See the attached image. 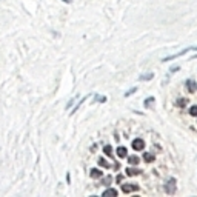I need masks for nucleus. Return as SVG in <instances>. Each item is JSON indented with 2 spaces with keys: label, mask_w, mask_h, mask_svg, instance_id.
Returning <instances> with one entry per match:
<instances>
[{
  "label": "nucleus",
  "mask_w": 197,
  "mask_h": 197,
  "mask_svg": "<svg viewBox=\"0 0 197 197\" xmlns=\"http://www.w3.org/2000/svg\"><path fill=\"white\" fill-rule=\"evenodd\" d=\"M103 151H105V154H106V155H112V149H111V146L108 145V146H105L103 148Z\"/></svg>",
  "instance_id": "nucleus-12"
},
{
  "label": "nucleus",
  "mask_w": 197,
  "mask_h": 197,
  "mask_svg": "<svg viewBox=\"0 0 197 197\" xmlns=\"http://www.w3.org/2000/svg\"><path fill=\"white\" fill-rule=\"evenodd\" d=\"M128 162H129L131 165H137V163L140 162V159H139V157H137V155H131V157H129V159H128Z\"/></svg>",
  "instance_id": "nucleus-9"
},
{
  "label": "nucleus",
  "mask_w": 197,
  "mask_h": 197,
  "mask_svg": "<svg viewBox=\"0 0 197 197\" xmlns=\"http://www.w3.org/2000/svg\"><path fill=\"white\" fill-rule=\"evenodd\" d=\"M139 189V186L137 185H134V183H125V185H122V191L123 192H133V191H137Z\"/></svg>",
  "instance_id": "nucleus-2"
},
{
  "label": "nucleus",
  "mask_w": 197,
  "mask_h": 197,
  "mask_svg": "<svg viewBox=\"0 0 197 197\" xmlns=\"http://www.w3.org/2000/svg\"><path fill=\"white\" fill-rule=\"evenodd\" d=\"M165 191L168 194H174L176 192V179H169L165 185Z\"/></svg>",
  "instance_id": "nucleus-1"
},
{
  "label": "nucleus",
  "mask_w": 197,
  "mask_h": 197,
  "mask_svg": "<svg viewBox=\"0 0 197 197\" xmlns=\"http://www.w3.org/2000/svg\"><path fill=\"white\" fill-rule=\"evenodd\" d=\"M186 86H188V91H191V93H194V91H195V82L194 80H188Z\"/></svg>",
  "instance_id": "nucleus-7"
},
{
  "label": "nucleus",
  "mask_w": 197,
  "mask_h": 197,
  "mask_svg": "<svg viewBox=\"0 0 197 197\" xmlns=\"http://www.w3.org/2000/svg\"><path fill=\"white\" fill-rule=\"evenodd\" d=\"M189 114H191V115H197V105L191 106V109H189Z\"/></svg>",
  "instance_id": "nucleus-14"
},
{
  "label": "nucleus",
  "mask_w": 197,
  "mask_h": 197,
  "mask_svg": "<svg viewBox=\"0 0 197 197\" xmlns=\"http://www.w3.org/2000/svg\"><path fill=\"white\" fill-rule=\"evenodd\" d=\"M133 148H134L136 151H142L143 148H145V142H143L142 139H136V140H133Z\"/></svg>",
  "instance_id": "nucleus-3"
},
{
  "label": "nucleus",
  "mask_w": 197,
  "mask_h": 197,
  "mask_svg": "<svg viewBox=\"0 0 197 197\" xmlns=\"http://www.w3.org/2000/svg\"><path fill=\"white\" fill-rule=\"evenodd\" d=\"M139 173H140V171H139L137 168H128V169H126V174H128V176H137Z\"/></svg>",
  "instance_id": "nucleus-6"
},
{
  "label": "nucleus",
  "mask_w": 197,
  "mask_h": 197,
  "mask_svg": "<svg viewBox=\"0 0 197 197\" xmlns=\"http://www.w3.org/2000/svg\"><path fill=\"white\" fill-rule=\"evenodd\" d=\"M63 2H66V3H69V2H71V0H63Z\"/></svg>",
  "instance_id": "nucleus-17"
},
{
  "label": "nucleus",
  "mask_w": 197,
  "mask_h": 197,
  "mask_svg": "<svg viewBox=\"0 0 197 197\" xmlns=\"http://www.w3.org/2000/svg\"><path fill=\"white\" fill-rule=\"evenodd\" d=\"M143 159H145V160L149 163V162H154V155H152V154H149V152H146L145 155H143Z\"/></svg>",
  "instance_id": "nucleus-10"
},
{
  "label": "nucleus",
  "mask_w": 197,
  "mask_h": 197,
  "mask_svg": "<svg viewBox=\"0 0 197 197\" xmlns=\"http://www.w3.org/2000/svg\"><path fill=\"white\" fill-rule=\"evenodd\" d=\"M186 103H188L186 99H179V100H177V105H179V106H185Z\"/></svg>",
  "instance_id": "nucleus-13"
},
{
  "label": "nucleus",
  "mask_w": 197,
  "mask_h": 197,
  "mask_svg": "<svg viewBox=\"0 0 197 197\" xmlns=\"http://www.w3.org/2000/svg\"><path fill=\"white\" fill-rule=\"evenodd\" d=\"M111 182H112V179H111V176H108V177L103 179V185H109Z\"/></svg>",
  "instance_id": "nucleus-15"
},
{
  "label": "nucleus",
  "mask_w": 197,
  "mask_h": 197,
  "mask_svg": "<svg viewBox=\"0 0 197 197\" xmlns=\"http://www.w3.org/2000/svg\"><path fill=\"white\" fill-rule=\"evenodd\" d=\"M103 195H105V197H108V195L115 197V195H117V191H115V189H112V188H109V189H106V191L103 192Z\"/></svg>",
  "instance_id": "nucleus-8"
},
{
  "label": "nucleus",
  "mask_w": 197,
  "mask_h": 197,
  "mask_svg": "<svg viewBox=\"0 0 197 197\" xmlns=\"http://www.w3.org/2000/svg\"><path fill=\"white\" fill-rule=\"evenodd\" d=\"M91 177H93V179H100L102 177V171H100V169H97V168L91 169Z\"/></svg>",
  "instance_id": "nucleus-5"
},
{
  "label": "nucleus",
  "mask_w": 197,
  "mask_h": 197,
  "mask_svg": "<svg viewBox=\"0 0 197 197\" xmlns=\"http://www.w3.org/2000/svg\"><path fill=\"white\" fill-rule=\"evenodd\" d=\"M152 77V74H148V75H143V77H140L142 80H149V78Z\"/></svg>",
  "instance_id": "nucleus-16"
},
{
  "label": "nucleus",
  "mask_w": 197,
  "mask_h": 197,
  "mask_svg": "<svg viewBox=\"0 0 197 197\" xmlns=\"http://www.w3.org/2000/svg\"><path fill=\"white\" fill-rule=\"evenodd\" d=\"M99 165L100 166H103V168H109V163L105 160V159H99Z\"/></svg>",
  "instance_id": "nucleus-11"
},
{
  "label": "nucleus",
  "mask_w": 197,
  "mask_h": 197,
  "mask_svg": "<svg viewBox=\"0 0 197 197\" xmlns=\"http://www.w3.org/2000/svg\"><path fill=\"white\" fill-rule=\"evenodd\" d=\"M117 155H119L120 159L126 157V155H128V151H126V148H125V146H119V148H117Z\"/></svg>",
  "instance_id": "nucleus-4"
}]
</instances>
